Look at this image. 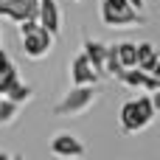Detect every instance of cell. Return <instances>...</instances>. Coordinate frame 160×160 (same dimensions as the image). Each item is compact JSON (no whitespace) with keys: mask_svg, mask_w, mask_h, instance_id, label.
I'll return each instance as SVG.
<instances>
[{"mask_svg":"<svg viewBox=\"0 0 160 160\" xmlns=\"http://www.w3.org/2000/svg\"><path fill=\"white\" fill-rule=\"evenodd\" d=\"M124 68H121V62H118V56H115V51H112V45L107 48V59H104V76H112V79H118V73H121Z\"/></svg>","mask_w":160,"mask_h":160,"instance_id":"2e32d148","label":"cell"},{"mask_svg":"<svg viewBox=\"0 0 160 160\" xmlns=\"http://www.w3.org/2000/svg\"><path fill=\"white\" fill-rule=\"evenodd\" d=\"M39 0H0V17H8L11 22L37 20Z\"/></svg>","mask_w":160,"mask_h":160,"instance_id":"8992f818","label":"cell"},{"mask_svg":"<svg viewBox=\"0 0 160 160\" xmlns=\"http://www.w3.org/2000/svg\"><path fill=\"white\" fill-rule=\"evenodd\" d=\"M155 115H158V110L152 104V96L146 93V96H138V98L127 101L121 107V112H118V121H121V129L124 132L135 135V132H143L155 121Z\"/></svg>","mask_w":160,"mask_h":160,"instance_id":"6da1fadb","label":"cell"},{"mask_svg":"<svg viewBox=\"0 0 160 160\" xmlns=\"http://www.w3.org/2000/svg\"><path fill=\"white\" fill-rule=\"evenodd\" d=\"M11 160H22V158H11Z\"/></svg>","mask_w":160,"mask_h":160,"instance_id":"7402d4cb","label":"cell"},{"mask_svg":"<svg viewBox=\"0 0 160 160\" xmlns=\"http://www.w3.org/2000/svg\"><path fill=\"white\" fill-rule=\"evenodd\" d=\"M70 3H82V0H70Z\"/></svg>","mask_w":160,"mask_h":160,"instance_id":"44dd1931","label":"cell"},{"mask_svg":"<svg viewBox=\"0 0 160 160\" xmlns=\"http://www.w3.org/2000/svg\"><path fill=\"white\" fill-rule=\"evenodd\" d=\"M37 22H39V28H45L51 37H56V34H59L62 14H59L56 0H39V6H37Z\"/></svg>","mask_w":160,"mask_h":160,"instance_id":"52a82bcc","label":"cell"},{"mask_svg":"<svg viewBox=\"0 0 160 160\" xmlns=\"http://www.w3.org/2000/svg\"><path fill=\"white\" fill-rule=\"evenodd\" d=\"M8 65H11V59H8V53H6V51L0 48V70H6Z\"/></svg>","mask_w":160,"mask_h":160,"instance_id":"ac0fdd59","label":"cell"},{"mask_svg":"<svg viewBox=\"0 0 160 160\" xmlns=\"http://www.w3.org/2000/svg\"><path fill=\"white\" fill-rule=\"evenodd\" d=\"M146 76H149V73H143V70H138V68H127V70L118 73L121 84H127V87H138V90L146 84Z\"/></svg>","mask_w":160,"mask_h":160,"instance_id":"7c38bea8","label":"cell"},{"mask_svg":"<svg viewBox=\"0 0 160 160\" xmlns=\"http://www.w3.org/2000/svg\"><path fill=\"white\" fill-rule=\"evenodd\" d=\"M53 39H56V37H51L45 28H39V25H37V31H31L28 37H22L20 42H22V51H25V56H28V59H42V56H48V53H51Z\"/></svg>","mask_w":160,"mask_h":160,"instance_id":"5b68a950","label":"cell"},{"mask_svg":"<svg viewBox=\"0 0 160 160\" xmlns=\"http://www.w3.org/2000/svg\"><path fill=\"white\" fill-rule=\"evenodd\" d=\"M68 73H70V84H73V87H93V84H98V79H101V73L87 62L84 53H76V56H73Z\"/></svg>","mask_w":160,"mask_h":160,"instance_id":"277c9868","label":"cell"},{"mask_svg":"<svg viewBox=\"0 0 160 160\" xmlns=\"http://www.w3.org/2000/svg\"><path fill=\"white\" fill-rule=\"evenodd\" d=\"M127 6H129L132 11H141V8L146 6V0H127Z\"/></svg>","mask_w":160,"mask_h":160,"instance_id":"d6986e66","label":"cell"},{"mask_svg":"<svg viewBox=\"0 0 160 160\" xmlns=\"http://www.w3.org/2000/svg\"><path fill=\"white\" fill-rule=\"evenodd\" d=\"M0 98H3V96H0Z\"/></svg>","mask_w":160,"mask_h":160,"instance_id":"603a6c76","label":"cell"},{"mask_svg":"<svg viewBox=\"0 0 160 160\" xmlns=\"http://www.w3.org/2000/svg\"><path fill=\"white\" fill-rule=\"evenodd\" d=\"M20 115V104L8 101V98H0V124H14V118Z\"/></svg>","mask_w":160,"mask_h":160,"instance_id":"9a60e30c","label":"cell"},{"mask_svg":"<svg viewBox=\"0 0 160 160\" xmlns=\"http://www.w3.org/2000/svg\"><path fill=\"white\" fill-rule=\"evenodd\" d=\"M112 51H115V56H118V62H121V68L127 70V68H135V42H129V39H124V42H118V45H112Z\"/></svg>","mask_w":160,"mask_h":160,"instance_id":"8fae6325","label":"cell"},{"mask_svg":"<svg viewBox=\"0 0 160 160\" xmlns=\"http://www.w3.org/2000/svg\"><path fill=\"white\" fill-rule=\"evenodd\" d=\"M0 160H11V155H6V152H0Z\"/></svg>","mask_w":160,"mask_h":160,"instance_id":"ffe728a7","label":"cell"},{"mask_svg":"<svg viewBox=\"0 0 160 160\" xmlns=\"http://www.w3.org/2000/svg\"><path fill=\"white\" fill-rule=\"evenodd\" d=\"M48 149H51V155L59 160H82L84 158V143L76 138V135H70V132H59V135H53L51 138V143H48Z\"/></svg>","mask_w":160,"mask_h":160,"instance_id":"3957f363","label":"cell"},{"mask_svg":"<svg viewBox=\"0 0 160 160\" xmlns=\"http://www.w3.org/2000/svg\"><path fill=\"white\" fill-rule=\"evenodd\" d=\"M135 68L143 70V73H152V76H160V56H158V48L152 42H138L135 45Z\"/></svg>","mask_w":160,"mask_h":160,"instance_id":"ba28073f","label":"cell"},{"mask_svg":"<svg viewBox=\"0 0 160 160\" xmlns=\"http://www.w3.org/2000/svg\"><path fill=\"white\" fill-rule=\"evenodd\" d=\"M22 79H20V70H17V65L11 62L6 70H0V96H6L14 84H20Z\"/></svg>","mask_w":160,"mask_h":160,"instance_id":"4fadbf2b","label":"cell"},{"mask_svg":"<svg viewBox=\"0 0 160 160\" xmlns=\"http://www.w3.org/2000/svg\"><path fill=\"white\" fill-rule=\"evenodd\" d=\"M101 22H104L107 28H132V25H143L146 17H143L141 11L127 8V11H121V14H101Z\"/></svg>","mask_w":160,"mask_h":160,"instance_id":"9c48e42d","label":"cell"},{"mask_svg":"<svg viewBox=\"0 0 160 160\" xmlns=\"http://www.w3.org/2000/svg\"><path fill=\"white\" fill-rule=\"evenodd\" d=\"M96 96H98V87H96V84H93V87H70V90L59 98V104L53 107V115H59V118L82 115V112H87V110L93 107Z\"/></svg>","mask_w":160,"mask_h":160,"instance_id":"7a4b0ae2","label":"cell"},{"mask_svg":"<svg viewBox=\"0 0 160 160\" xmlns=\"http://www.w3.org/2000/svg\"><path fill=\"white\" fill-rule=\"evenodd\" d=\"M107 48L110 45H104V42H98V39H90V37H84V42H82V53L87 56V62L104 76V59H107Z\"/></svg>","mask_w":160,"mask_h":160,"instance_id":"30bf717a","label":"cell"},{"mask_svg":"<svg viewBox=\"0 0 160 160\" xmlns=\"http://www.w3.org/2000/svg\"><path fill=\"white\" fill-rule=\"evenodd\" d=\"M37 25H39L37 20H22V22H17V28H20V39H22V37H28L31 31H37Z\"/></svg>","mask_w":160,"mask_h":160,"instance_id":"e0dca14e","label":"cell"},{"mask_svg":"<svg viewBox=\"0 0 160 160\" xmlns=\"http://www.w3.org/2000/svg\"><path fill=\"white\" fill-rule=\"evenodd\" d=\"M31 96H34V87H31V84H25V82H20V84H14L3 98H8V101H14V104H25Z\"/></svg>","mask_w":160,"mask_h":160,"instance_id":"5bb4252c","label":"cell"}]
</instances>
